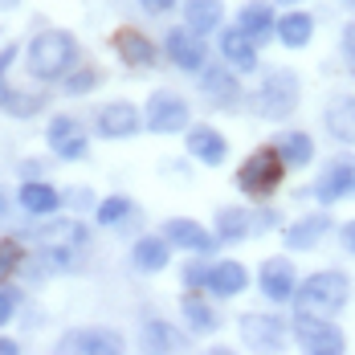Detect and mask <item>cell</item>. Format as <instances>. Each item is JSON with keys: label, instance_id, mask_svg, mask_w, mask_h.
Instances as JSON below:
<instances>
[{"label": "cell", "instance_id": "cell-1", "mask_svg": "<svg viewBox=\"0 0 355 355\" xmlns=\"http://www.w3.org/2000/svg\"><path fill=\"white\" fill-rule=\"evenodd\" d=\"M29 73L41 78V82H53V78H66L70 66L78 62V41H73L66 29H49V33H37L29 41Z\"/></svg>", "mask_w": 355, "mask_h": 355}, {"label": "cell", "instance_id": "cell-2", "mask_svg": "<svg viewBox=\"0 0 355 355\" xmlns=\"http://www.w3.org/2000/svg\"><path fill=\"white\" fill-rule=\"evenodd\" d=\"M352 298V278L343 270H322V274H311L306 282H298L294 290V306L306 311V315H335L343 311Z\"/></svg>", "mask_w": 355, "mask_h": 355}, {"label": "cell", "instance_id": "cell-3", "mask_svg": "<svg viewBox=\"0 0 355 355\" xmlns=\"http://www.w3.org/2000/svg\"><path fill=\"white\" fill-rule=\"evenodd\" d=\"M286 168H290V164L282 159L278 147H257L253 155H245V164L237 168V188L245 192L249 200H266V196L278 192Z\"/></svg>", "mask_w": 355, "mask_h": 355}, {"label": "cell", "instance_id": "cell-4", "mask_svg": "<svg viewBox=\"0 0 355 355\" xmlns=\"http://www.w3.org/2000/svg\"><path fill=\"white\" fill-rule=\"evenodd\" d=\"M298 94H302L298 73H294V70H270L266 78H261L257 94H253V114H261V119L278 123V119H286V114H294Z\"/></svg>", "mask_w": 355, "mask_h": 355}, {"label": "cell", "instance_id": "cell-5", "mask_svg": "<svg viewBox=\"0 0 355 355\" xmlns=\"http://www.w3.org/2000/svg\"><path fill=\"white\" fill-rule=\"evenodd\" d=\"M294 339H298L302 352H315V355H339L347 347L343 331L327 315H306V311H298V319H294Z\"/></svg>", "mask_w": 355, "mask_h": 355}, {"label": "cell", "instance_id": "cell-6", "mask_svg": "<svg viewBox=\"0 0 355 355\" xmlns=\"http://www.w3.org/2000/svg\"><path fill=\"white\" fill-rule=\"evenodd\" d=\"M147 127L155 135H180V131H188V103L180 98L176 90H155L147 98Z\"/></svg>", "mask_w": 355, "mask_h": 355}, {"label": "cell", "instance_id": "cell-7", "mask_svg": "<svg viewBox=\"0 0 355 355\" xmlns=\"http://www.w3.org/2000/svg\"><path fill=\"white\" fill-rule=\"evenodd\" d=\"M257 286L270 302H294V290H298V274H294V261L290 257H270L257 274Z\"/></svg>", "mask_w": 355, "mask_h": 355}, {"label": "cell", "instance_id": "cell-8", "mask_svg": "<svg viewBox=\"0 0 355 355\" xmlns=\"http://www.w3.org/2000/svg\"><path fill=\"white\" fill-rule=\"evenodd\" d=\"M241 339L257 352H278L286 343V322L278 315H241Z\"/></svg>", "mask_w": 355, "mask_h": 355}, {"label": "cell", "instance_id": "cell-9", "mask_svg": "<svg viewBox=\"0 0 355 355\" xmlns=\"http://www.w3.org/2000/svg\"><path fill=\"white\" fill-rule=\"evenodd\" d=\"M58 352H90V355H119L123 352V339L114 331L103 327H78L70 335L58 339Z\"/></svg>", "mask_w": 355, "mask_h": 355}, {"label": "cell", "instance_id": "cell-10", "mask_svg": "<svg viewBox=\"0 0 355 355\" xmlns=\"http://www.w3.org/2000/svg\"><path fill=\"white\" fill-rule=\"evenodd\" d=\"M143 119L135 110V103H107V107L98 110V135L103 139H131V135H139Z\"/></svg>", "mask_w": 355, "mask_h": 355}, {"label": "cell", "instance_id": "cell-11", "mask_svg": "<svg viewBox=\"0 0 355 355\" xmlns=\"http://www.w3.org/2000/svg\"><path fill=\"white\" fill-rule=\"evenodd\" d=\"M164 237L172 241L176 249H188V253H209L216 245V233H209L200 220L192 216H168L164 220Z\"/></svg>", "mask_w": 355, "mask_h": 355}, {"label": "cell", "instance_id": "cell-12", "mask_svg": "<svg viewBox=\"0 0 355 355\" xmlns=\"http://www.w3.org/2000/svg\"><path fill=\"white\" fill-rule=\"evenodd\" d=\"M347 192H355V159H331L322 168V176L315 180V196L322 205H335Z\"/></svg>", "mask_w": 355, "mask_h": 355}, {"label": "cell", "instance_id": "cell-13", "mask_svg": "<svg viewBox=\"0 0 355 355\" xmlns=\"http://www.w3.org/2000/svg\"><path fill=\"white\" fill-rule=\"evenodd\" d=\"M168 58H172L184 73L205 70V41H200V33L188 29V25L172 29V33H168Z\"/></svg>", "mask_w": 355, "mask_h": 355}, {"label": "cell", "instance_id": "cell-14", "mask_svg": "<svg viewBox=\"0 0 355 355\" xmlns=\"http://www.w3.org/2000/svg\"><path fill=\"white\" fill-rule=\"evenodd\" d=\"M220 58L233 66L237 73L257 70V41L237 25V29H220Z\"/></svg>", "mask_w": 355, "mask_h": 355}, {"label": "cell", "instance_id": "cell-15", "mask_svg": "<svg viewBox=\"0 0 355 355\" xmlns=\"http://www.w3.org/2000/svg\"><path fill=\"white\" fill-rule=\"evenodd\" d=\"M114 53L123 58V66H131V70H151L155 66V41L151 37H143L139 29H119L114 33Z\"/></svg>", "mask_w": 355, "mask_h": 355}, {"label": "cell", "instance_id": "cell-16", "mask_svg": "<svg viewBox=\"0 0 355 355\" xmlns=\"http://www.w3.org/2000/svg\"><path fill=\"white\" fill-rule=\"evenodd\" d=\"M17 205H21L25 213H33V216H49V213H58V209L66 205V196H62L58 188L41 184V180H25V184L17 188Z\"/></svg>", "mask_w": 355, "mask_h": 355}, {"label": "cell", "instance_id": "cell-17", "mask_svg": "<svg viewBox=\"0 0 355 355\" xmlns=\"http://www.w3.org/2000/svg\"><path fill=\"white\" fill-rule=\"evenodd\" d=\"M184 143H188V155H196L200 164H209V168H220V159L229 155V143L220 139V131H213V127H188V135H184Z\"/></svg>", "mask_w": 355, "mask_h": 355}, {"label": "cell", "instance_id": "cell-18", "mask_svg": "<svg viewBox=\"0 0 355 355\" xmlns=\"http://www.w3.org/2000/svg\"><path fill=\"white\" fill-rule=\"evenodd\" d=\"M331 229V220L322 213H311V216H298L294 225H286V233H282V241L286 249H294V253H306V249H315L322 241V233Z\"/></svg>", "mask_w": 355, "mask_h": 355}, {"label": "cell", "instance_id": "cell-19", "mask_svg": "<svg viewBox=\"0 0 355 355\" xmlns=\"http://www.w3.org/2000/svg\"><path fill=\"white\" fill-rule=\"evenodd\" d=\"M249 286V274L241 261H213L209 266V294H216V298H237L241 290Z\"/></svg>", "mask_w": 355, "mask_h": 355}, {"label": "cell", "instance_id": "cell-20", "mask_svg": "<svg viewBox=\"0 0 355 355\" xmlns=\"http://www.w3.org/2000/svg\"><path fill=\"white\" fill-rule=\"evenodd\" d=\"M200 86H205V94L213 98L216 107H237V103H241L237 70H220V66H213V70L200 73Z\"/></svg>", "mask_w": 355, "mask_h": 355}, {"label": "cell", "instance_id": "cell-21", "mask_svg": "<svg viewBox=\"0 0 355 355\" xmlns=\"http://www.w3.org/2000/svg\"><path fill=\"white\" fill-rule=\"evenodd\" d=\"M168 257H172V241H168V237H143V241H135V249H131V266H135L139 274H159V270L168 266Z\"/></svg>", "mask_w": 355, "mask_h": 355}, {"label": "cell", "instance_id": "cell-22", "mask_svg": "<svg viewBox=\"0 0 355 355\" xmlns=\"http://www.w3.org/2000/svg\"><path fill=\"white\" fill-rule=\"evenodd\" d=\"M220 21H225V8H220V0H184V25L188 29H196V33H216L220 29Z\"/></svg>", "mask_w": 355, "mask_h": 355}, {"label": "cell", "instance_id": "cell-23", "mask_svg": "<svg viewBox=\"0 0 355 355\" xmlns=\"http://www.w3.org/2000/svg\"><path fill=\"white\" fill-rule=\"evenodd\" d=\"M322 123H327V131L339 143H355V98L352 94H339V98L327 107Z\"/></svg>", "mask_w": 355, "mask_h": 355}, {"label": "cell", "instance_id": "cell-24", "mask_svg": "<svg viewBox=\"0 0 355 355\" xmlns=\"http://www.w3.org/2000/svg\"><path fill=\"white\" fill-rule=\"evenodd\" d=\"M216 237L220 241H245L249 233H253V213L241 209V205H225V209H216Z\"/></svg>", "mask_w": 355, "mask_h": 355}, {"label": "cell", "instance_id": "cell-25", "mask_svg": "<svg viewBox=\"0 0 355 355\" xmlns=\"http://www.w3.org/2000/svg\"><path fill=\"white\" fill-rule=\"evenodd\" d=\"M237 25L245 29L253 41H266L270 33H278V21H274V8L266 0H249L245 8L237 12Z\"/></svg>", "mask_w": 355, "mask_h": 355}, {"label": "cell", "instance_id": "cell-26", "mask_svg": "<svg viewBox=\"0 0 355 355\" xmlns=\"http://www.w3.org/2000/svg\"><path fill=\"white\" fill-rule=\"evenodd\" d=\"M180 311H184V319H188V331H196V335H213L216 331V311L205 302V298H196L192 290L180 298Z\"/></svg>", "mask_w": 355, "mask_h": 355}, {"label": "cell", "instance_id": "cell-27", "mask_svg": "<svg viewBox=\"0 0 355 355\" xmlns=\"http://www.w3.org/2000/svg\"><path fill=\"white\" fill-rule=\"evenodd\" d=\"M274 147L282 151V159L290 164V168H306V164L315 159V143H311L306 131H286V135H278Z\"/></svg>", "mask_w": 355, "mask_h": 355}, {"label": "cell", "instance_id": "cell-28", "mask_svg": "<svg viewBox=\"0 0 355 355\" xmlns=\"http://www.w3.org/2000/svg\"><path fill=\"white\" fill-rule=\"evenodd\" d=\"M311 33H315V17L311 12H286L278 21V41L290 45V49H302L311 41Z\"/></svg>", "mask_w": 355, "mask_h": 355}, {"label": "cell", "instance_id": "cell-29", "mask_svg": "<svg viewBox=\"0 0 355 355\" xmlns=\"http://www.w3.org/2000/svg\"><path fill=\"white\" fill-rule=\"evenodd\" d=\"M0 110L4 114H17V119H29L41 110V98L37 94H25V90H8L4 82H0Z\"/></svg>", "mask_w": 355, "mask_h": 355}, {"label": "cell", "instance_id": "cell-30", "mask_svg": "<svg viewBox=\"0 0 355 355\" xmlns=\"http://www.w3.org/2000/svg\"><path fill=\"white\" fill-rule=\"evenodd\" d=\"M180 347V335L168 322H147V335H143V352H172Z\"/></svg>", "mask_w": 355, "mask_h": 355}, {"label": "cell", "instance_id": "cell-31", "mask_svg": "<svg viewBox=\"0 0 355 355\" xmlns=\"http://www.w3.org/2000/svg\"><path fill=\"white\" fill-rule=\"evenodd\" d=\"M17 266H25V249L21 241H12V237H0V282L17 270Z\"/></svg>", "mask_w": 355, "mask_h": 355}, {"label": "cell", "instance_id": "cell-32", "mask_svg": "<svg viewBox=\"0 0 355 355\" xmlns=\"http://www.w3.org/2000/svg\"><path fill=\"white\" fill-rule=\"evenodd\" d=\"M127 213H131V200H127V196H107V200L98 205V225H119Z\"/></svg>", "mask_w": 355, "mask_h": 355}, {"label": "cell", "instance_id": "cell-33", "mask_svg": "<svg viewBox=\"0 0 355 355\" xmlns=\"http://www.w3.org/2000/svg\"><path fill=\"white\" fill-rule=\"evenodd\" d=\"M78 135V123H73L70 114H58L53 123H49V131H45V139H49V147H62L66 139H73Z\"/></svg>", "mask_w": 355, "mask_h": 355}, {"label": "cell", "instance_id": "cell-34", "mask_svg": "<svg viewBox=\"0 0 355 355\" xmlns=\"http://www.w3.org/2000/svg\"><path fill=\"white\" fill-rule=\"evenodd\" d=\"M209 266H213V261H188V266H184V274H180V278H184V286H188V290L209 286Z\"/></svg>", "mask_w": 355, "mask_h": 355}, {"label": "cell", "instance_id": "cell-35", "mask_svg": "<svg viewBox=\"0 0 355 355\" xmlns=\"http://www.w3.org/2000/svg\"><path fill=\"white\" fill-rule=\"evenodd\" d=\"M98 82H103V73L82 70V73H73V78H66V90H70V94H86V90H94Z\"/></svg>", "mask_w": 355, "mask_h": 355}, {"label": "cell", "instance_id": "cell-36", "mask_svg": "<svg viewBox=\"0 0 355 355\" xmlns=\"http://www.w3.org/2000/svg\"><path fill=\"white\" fill-rule=\"evenodd\" d=\"M62 159H82L86 155V135H73V139H66L62 147H53Z\"/></svg>", "mask_w": 355, "mask_h": 355}, {"label": "cell", "instance_id": "cell-37", "mask_svg": "<svg viewBox=\"0 0 355 355\" xmlns=\"http://www.w3.org/2000/svg\"><path fill=\"white\" fill-rule=\"evenodd\" d=\"M49 261H53V270H73V253L66 245H49V253H45Z\"/></svg>", "mask_w": 355, "mask_h": 355}, {"label": "cell", "instance_id": "cell-38", "mask_svg": "<svg viewBox=\"0 0 355 355\" xmlns=\"http://www.w3.org/2000/svg\"><path fill=\"white\" fill-rule=\"evenodd\" d=\"M62 196L70 200L73 209H90V205H94V192H90V188H66Z\"/></svg>", "mask_w": 355, "mask_h": 355}, {"label": "cell", "instance_id": "cell-39", "mask_svg": "<svg viewBox=\"0 0 355 355\" xmlns=\"http://www.w3.org/2000/svg\"><path fill=\"white\" fill-rule=\"evenodd\" d=\"M12 311H17V294H12L8 286H0V327L12 319Z\"/></svg>", "mask_w": 355, "mask_h": 355}, {"label": "cell", "instance_id": "cell-40", "mask_svg": "<svg viewBox=\"0 0 355 355\" xmlns=\"http://www.w3.org/2000/svg\"><path fill=\"white\" fill-rule=\"evenodd\" d=\"M17 53H21V45H8V49H0V82H4V73H8V66L17 62Z\"/></svg>", "mask_w": 355, "mask_h": 355}, {"label": "cell", "instance_id": "cell-41", "mask_svg": "<svg viewBox=\"0 0 355 355\" xmlns=\"http://www.w3.org/2000/svg\"><path fill=\"white\" fill-rule=\"evenodd\" d=\"M143 8H147V12H168V8H176L180 0H139Z\"/></svg>", "mask_w": 355, "mask_h": 355}, {"label": "cell", "instance_id": "cell-42", "mask_svg": "<svg viewBox=\"0 0 355 355\" xmlns=\"http://www.w3.org/2000/svg\"><path fill=\"white\" fill-rule=\"evenodd\" d=\"M343 49H347V58L355 62V25H347V33H343Z\"/></svg>", "mask_w": 355, "mask_h": 355}, {"label": "cell", "instance_id": "cell-43", "mask_svg": "<svg viewBox=\"0 0 355 355\" xmlns=\"http://www.w3.org/2000/svg\"><path fill=\"white\" fill-rule=\"evenodd\" d=\"M343 245L355 253V220H347V225H343Z\"/></svg>", "mask_w": 355, "mask_h": 355}, {"label": "cell", "instance_id": "cell-44", "mask_svg": "<svg viewBox=\"0 0 355 355\" xmlns=\"http://www.w3.org/2000/svg\"><path fill=\"white\" fill-rule=\"evenodd\" d=\"M17 352H21L17 339H0V355H17Z\"/></svg>", "mask_w": 355, "mask_h": 355}, {"label": "cell", "instance_id": "cell-45", "mask_svg": "<svg viewBox=\"0 0 355 355\" xmlns=\"http://www.w3.org/2000/svg\"><path fill=\"white\" fill-rule=\"evenodd\" d=\"M4 213H8V205H4V188H0V220H4Z\"/></svg>", "mask_w": 355, "mask_h": 355}, {"label": "cell", "instance_id": "cell-46", "mask_svg": "<svg viewBox=\"0 0 355 355\" xmlns=\"http://www.w3.org/2000/svg\"><path fill=\"white\" fill-rule=\"evenodd\" d=\"M17 4H21V0H0V8H17Z\"/></svg>", "mask_w": 355, "mask_h": 355}, {"label": "cell", "instance_id": "cell-47", "mask_svg": "<svg viewBox=\"0 0 355 355\" xmlns=\"http://www.w3.org/2000/svg\"><path fill=\"white\" fill-rule=\"evenodd\" d=\"M343 4H352V8H355V0H343Z\"/></svg>", "mask_w": 355, "mask_h": 355}, {"label": "cell", "instance_id": "cell-48", "mask_svg": "<svg viewBox=\"0 0 355 355\" xmlns=\"http://www.w3.org/2000/svg\"><path fill=\"white\" fill-rule=\"evenodd\" d=\"M282 4H290V0H282Z\"/></svg>", "mask_w": 355, "mask_h": 355}]
</instances>
